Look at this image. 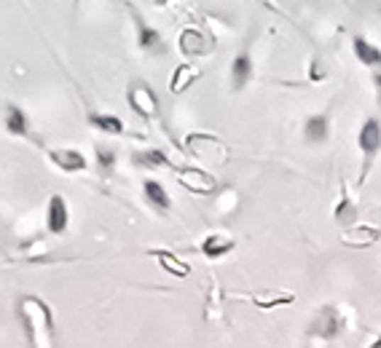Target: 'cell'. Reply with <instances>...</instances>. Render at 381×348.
Listing matches in <instances>:
<instances>
[{
	"mask_svg": "<svg viewBox=\"0 0 381 348\" xmlns=\"http://www.w3.org/2000/svg\"><path fill=\"white\" fill-rule=\"evenodd\" d=\"M19 316H22L27 340L33 346H51L54 343V319H51L46 303L33 298V295H25L19 301Z\"/></svg>",
	"mask_w": 381,
	"mask_h": 348,
	"instance_id": "cell-1",
	"label": "cell"
},
{
	"mask_svg": "<svg viewBox=\"0 0 381 348\" xmlns=\"http://www.w3.org/2000/svg\"><path fill=\"white\" fill-rule=\"evenodd\" d=\"M185 153L201 161V164H207V167H223L231 158V150L218 137L204 132H194L185 137Z\"/></svg>",
	"mask_w": 381,
	"mask_h": 348,
	"instance_id": "cell-2",
	"label": "cell"
},
{
	"mask_svg": "<svg viewBox=\"0 0 381 348\" xmlns=\"http://www.w3.org/2000/svg\"><path fill=\"white\" fill-rule=\"evenodd\" d=\"M180 51L185 60H199V57H209L215 51V40L204 35L197 27H185L180 33Z\"/></svg>",
	"mask_w": 381,
	"mask_h": 348,
	"instance_id": "cell-3",
	"label": "cell"
},
{
	"mask_svg": "<svg viewBox=\"0 0 381 348\" xmlns=\"http://www.w3.org/2000/svg\"><path fill=\"white\" fill-rule=\"evenodd\" d=\"M129 105L137 116L143 118H156L159 116V96L153 94V89L145 84H132L129 86Z\"/></svg>",
	"mask_w": 381,
	"mask_h": 348,
	"instance_id": "cell-4",
	"label": "cell"
},
{
	"mask_svg": "<svg viewBox=\"0 0 381 348\" xmlns=\"http://www.w3.org/2000/svg\"><path fill=\"white\" fill-rule=\"evenodd\" d=\"M341 330H344V316H341L338 308L328 305V308H322V311L314 316L309 332L317 337H325V340H333V337L341 335Z\"/></svg>",
	"mask_w": 381,
	"mask_h": 348,
	"instance_id": "cell-5",
	"label": "cell"
},
{
	"mask_svg": "<svg viewBox=\"0 0 381 348\" xmlns=\"http://www.w3.org/2000/svg\"><path fill=\"white\" fill-rule=\"evenodd\" d=\"M175 174H177V182L183 188L199 193V196H209V193H215V188H218V180L209 172H204V169H177Z\"/></svg>",
	"mask_w": 381,
	"mask_h": 348,
	"instance_id": "cell-6",
	"label": "cell"
},
{
	"mask_svg": "<svg viewBox=\"0 0 381 348\" xmlns=\"http://www.w3.org/2000/svg\"><path fill=\"white\" fill-rule=\"evenodd\" d=\"M357 142H360V150H363V156H365V172L370 169V161L376 158V153L381 150V126L376 118H368L363 123V129H360V137H357Z\"/></svg>",
	"mask_w": 381,
	"mask_h": 348,
	"instance_id": "cell-7",
	"label": "cell"
},
{
	"mask_svg": "<svg viewBox=\"0 0 381 348\" xmlns=\"http://www.w3.org/2000/svg\"><path fill=\"white\" fill-rule=\"evenodd\" d=\"M70 225V212H67V201L62 196H51L49 212H46V228L54 236H62Z\"/></svg>",
	"mask_w": 381,
	"mask_h": 348,
	"instance_id": "cell-8",
	"label": "cell"
},
{
	"mask_svg": "<svg viewBox=\"0 0 381 348\" xmlns=\"http://www.w3.org/2000/svg\"><path fill=\"white\" fill-rule=\"evenodd\" d=\"M51 164L62 172H67V174H75V172H84L87 169V158L81 150H75V147H57V150H51L49 153Z\"/></svg>",
	"mask_w": 381,
	"mask_h": 348,
	"instance_id": "cell-9",
	"label": "cell"
},
{
	"mask_svg": "<svg viewBox=\"0 0 381 348\" xmlns=\"http://www.w3.org/2000/svg\"><path fill=\"white\" fill-rule=\"evenodd\" d=\"M234 247H236L234 236H228V233H209L207 239L201 241V254L209 257V260H218V257L231 252Z\"/></svg>",
	"mask_w": 381,
	"mask_h": 348,
	"instance_id": "cell-10",
	"label": "cell"
},
{
	"mask_svg": "<svg viewBox=\"0 0 381 348\" xmlns=\"http://www.w3.org/2000/svg\"><path fill=\"white\" fill-rule=\"evenodd\" d=\"M199 78H201V70L199 67H194L191 62H185V64H177L172 72V81H170V91L172 94H183V91H188L191 86L197 84Z\"/></svg>",
	"mask_w": 381,
	"mask_h": 348,
	"instance_id": "cell-11",
	"label": "cell"
},
{
	"mask_svg": "<svg viewBox=\"0 0 381 348\" xmlns=\"http://www.w3.org/2000/svg\"><path fill=\"white\" fill-rule=\"evenodd\" d=\"M381 239L379 228H370V225H360V228H352L341 233V244L344 247H352V249H363V247H370Z\"/></svg>",
	"mask_w": 381,
	"mask_h": 348,
	"instance_id": "cell-12",
	"label": "cell"
},
{
	"mask_svg": "<svg viewBox=\"0 0 381 348\" xmlns=\"http://www.w3.org/2000/svg\"><path fill=\"white\" fill-rule=\"evenodd\" d=\"M137 19V40H140V48L143 51H148V54H164L167 51V43L161 40V35L153 30V27H148L140 16H135Z\"/></svg>",
	"mask_w": 381,
	"mask_h": 348,
	"instance_id": "cell-13",
	"label": "cell"
},
{
	"mask_svg": "<svg viewBox=\"0 0 381 348\" xmlns=\"http://www.w3.org/2000/svg\"><path fill=\"white\" fill-rule=\"evenodd\" d=\"M3 123H6L9 134H13V137H27V134H30V120H27V113L19 108V105H6Z\"/></svg>",
	"mask_w": 381,
	"mask_h": 348,
	"instance_id": "cell-14",
	"label": "cell"
},
{
	"mask_svg": "<svg viewBox=\"0 0 381 348\" xmlns=\"http://www.w3.org/2000/svg\"><path fill=\"white\" fill-rule=\"evenodd\" d=\"M156 254V260H159V265L170 274V276H177V279H185V276H191V265L185 263V260H180L177 254L172 252H164V249H159V252H153Z\"/></svg>",
	"mask_w": 381,
	"mask_h": 348,
	"instance_id": "cell-15",
	"label": "cell"
},
{
	"mask_svg": "<svg viewBox=\"0 0 381 348\" xmlns=\"http://www.w3.org/2000/svg\"><path fill=\"white\" fill-rule=\"evenodd\" d=\"M304 140L309 145H320L328 140V118L325 116H311L304 126Z\"/></svg>",
	"mask_w": 381,
	"mask_h": 348,
	"instance_id": "cell-16",
	"label": "cell"
},
{
	"mask_svg": "<svg viewBox=\"0 0 381 348\" xmlns=\"http://www.w3.org/2000/svg\"><path fill=\"white\" fill-rule=\"evenodd\" d=\"M143 191H145L148 204L153 206V209H159V212H167V209L172 206V201H170V196H167V191L161 188V182L148 180L145 185H143Z\"/></svg>",
	"mask_w": 381,
	"mask_h": 348,
	"instance_id": "cell-17",
	"label": "cell"
},
{
	"mask_svg": "<svg viewBox=\"0 0 381 348\" xmlns=\"http://www.w3.org/2000/svg\"><path fill=\"white\" fill-rule=\"evenodd\" d=\"M352 46H355L357 60L363 62V64H368V67H376V64H381V51L373 46V43H368L363 35H357L355 40H352Z\"/></svg>",
	"mask_w": 381,
	"mask_h": 348,
	"instance_id": "cell-18",
	"label": "cell"
},
{
	"mask_svg": "<svg viewBox=\"0 0 381 348\" xmlns=\"http://www.w3.org/2000/svg\"><path fill=\"white\" fill-rule=\"evenodd\" d=\"M250 75H253V60L247 54H239L234 64H231V84H234V89H245Z\"/></svg>",
	"mask_w": 381,
	"mask_h": 348,
	"instance_id": "cell-19",
	"label": "cell"
},
{
	"mask_svg": "<svg viewBox=\"0 0 381 348\" xmlns=\"http://www.w3.org/2000/svg\"><path fill=\"white\" fill-rule=\"evenodd\" d=\"M132 164H135L137 169H159V167H167L170 158L164 156L161 150H156V147H150V150L135 153V156H132Z\"/></svg>",
	"mask_w": 381,
	"mask_h": 348,
	"instance_id": "cell-20",
	"label": "cell"
},
{
	"mask_svg": "<svg viewBox=\"0 0 381 348\" xmlns=\"http://www.w3.org/2000/svg\"><path fill=\"white\" fill-rule=\"evenodd\" d=\"M253 303H255L258 308L290 305V303H295V295H290V292H255V295H253Z\"/></svg>",
	"mask_w": 381,
	"mask_h": 348,
	"instance_id": "cell-21",
	"label": "cell"
},
{
	"mask_svg": "<svg viewBox=\"0 0 381 348\" xmlns=\"http://www.w3.org/2000/svg\"><path fill=\"white\" fill-rule=\"evenodd\" d=\"M89 123L105 134H123V120L118 116H89Z\"/></svg>",
	"mask_w": 381,
	"mask_h": 348,
	"instance_id": "cell-22",
	"label": "cell"
},
{
	"mask_svg": "<svg viewBox=\"0 0 381 348\" xmlns=\"http://www.w3.org/2000/svg\"><path fill=\"white\" fill-rule=\"evenodd\" d=\"M97 164L105 174H111L113 167H116V153H113L111 147H97Z\"/></svg>",
	"mask_w": 381,
	"mask_h": 348,
	"instance_id": "cell-23",
	"label": "cell"
},
{
	"mask_svg": "<svg viewBox=\"0 0 381 348\" xmlns=\"http://www.w3.org/2000/svg\"><path fill=\"white\" fill-rule=\"evenodd\" d=\"M355 215H357V212H355V204H352L349 198H344L341 204L336 206V220H338V223H346V220H352Z\"/></svg>",
	"mask_w": 381,
	"mask_h": 348,
	"instance_id": "cell-24",
	"label": "cell"
},
{
	"mask_svg": "<svg viewBox=\"0 0 381 348\" xmlns=\"http://www.w3.org/2000/svg\"><path fill=\"white\" fill-rule=\"evenodd\" d=\"M373 81H376V86H381V64L373 67Z\"/></svg>",
	"mask_w": 381,
	"mask_h": 348,
	"instance_id": "cell-25",
	"label": "cell"
},
{
	"mask_svg": "<svg viewBox=\"0 0 381 348\" xmlns=\"http://www.w3.org/2000/svg\"><path fill=\"white\" fill-rule=\"evenodd\" d=\"M373 348H381V335L376 337V343H373Z\"/></svg>",
	"mask_w": 381,
	"mask_h": 348,
	"instance_id": "cell-26",
	"label": "cell"
}]
</instances>
